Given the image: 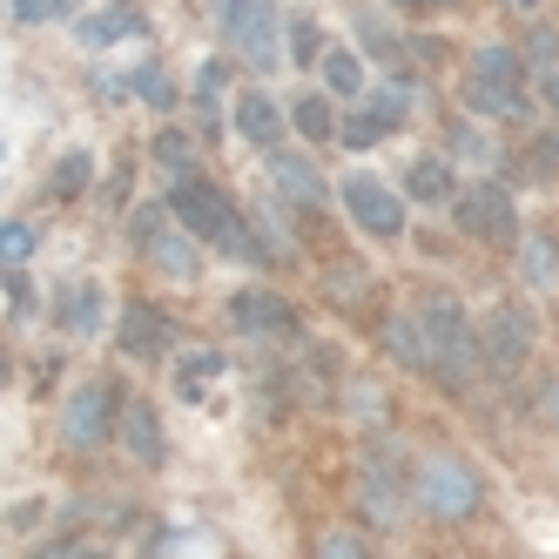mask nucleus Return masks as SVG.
Returning <instances> with one entry per match:
<instances>
[{
    "label": "nucleus",
    "instance_id": "dca6fc26",
    "mask_svg": "<svg viewBox=\"0 0 559 559\" xmlns=\"http://www.w3.org/2000/svg\"><path fill=\"white\" fill-rule=\"evenodd\" d=\"M357 512L371 526H397V512H405V492H397V478L378 459H365V472H357Z\"/></svg>",
    "mask_w": 559,
    "mask_h": 559
},
{
    "label": "nucleus",
    "instance_id": "f257e3e1",
    "mask_svg": "<svg viewBox=\"0 0 559 559\" xmlns=\"http://www.w3.org/2000/svg\"><path fill=\"white\" fill-rule=\"evenodd\" d=\"M169 216L195 236V243H216L223 257H243V263H263L270 257V243H257V236H250L243 210H236L216 182H203V176H176L169 182Z\"/></svg>",
    "mask_w": 559,
    "mask_h": 559
},
{
    "label": "nucleus",
    "instance_id": "c9c22d12",
    "mask_svg": "<svg viewBox=\"0 0 559 559\" xmlns=\"http://www.w3.org/2000/svg\"><path fill=\"white\" fill-rule=\"evenodd\" d=\"M546 102H552V108H559V68H552V74H546Z\"/></svg>",
    "mask_w": 559,
    "mask_h": 559
},
{
    "label": "nucleus",
    "instance_id": "f8f14e48",
    "mask_svg": "<svg viewBox=\"0 0 559 559\" xmlns=\"http://www.w3.org/2000/svg\"><path fill=\"white\" fill-rule=\"evenodd\" d=\"M270 182H276V195H284V203H297V210H324V203H331V189H324V176H317L310 155L270 148Z\"/></svg>",
    "mask_w": 559,
    "mask_h": 559
},
{
    "label": "nucleus",
    "instance_id": "6ab92c4d",
    "mask_svg": "<svg viewBox=\"0 0 559 559\" xmlns=\"http://www.w3.org/2000/svg\"><path fill=\"white\" fill-rule=\"evenodd\" d=\"M290 129H297L304 142H337V129H344V122H337L331 88H324V95H304V102L290 108Z\"/></svg>",
    "mask_w": 559,
    "mask_h": 559
},
{
    "label": "nucleus",
    "instance_id": "2eb2a0df",
    "mask_svg": "<svg viewBox=\"0 0 559 559\" xmlns=\"http://www.w3.org/2000/svg\"><path fill=\"white\" fill-rule=\"evenodd\" d=\"M284 122H290V115L276 108L263 88H243V95H236V135H243V142L276 148V142H284Z\"/></svg>",
    "mask_w": 559,
    "mask_h": 559
},
{
    "label": "nucleus",
    "instance_id": "f3484780",
    "mask_svg": "<svg viewBox=\"0 0 559 559\" xmlns=\"http://www.w3.org/2000/svg\"><path fill=\"white\" fill-rule=\"evenodd\" d=\"M384 350H391L405 371H431V344H425V324H418V317H384Z\"/></svg>",
    "mask_w": 559,
    "mask_h": 559
},
{
    "label": "nucleus",
    "instance_id": "ddd939ff",
    "mask_svg": "<svg viewBox=\"0 0 559 559\" xmlns=\"http://www.w3.org/2000/svg\"><path fill=\"white\" fill-rule=\"evenodd\" d=\"M122 445H129V459H135V465H163V459H169L163 418H155L148 397H129V405H122Z\"/></svg>",
    "mask_w": 559,
    "mask_h": 559
},
{
    "label": "nucleus",
    "instance_id": "9d476101",
    "mask_svg": "<svg viewBox=\"0 0 559 559\" xmlns=\"http://www.w3.org/2000/svg\"><path fill=\"white\" fill-rule=\"evenodd\" d=\"M478 350H486L492 371H519V365L533 357V317L519 310V304L486 310V324H478Z\"/></svg>",
    "mask_w": 559,
    "mask_h": 559
},
{
    "label": "nucleus",
    "instance_id": "c756f323",
    "mask_svg": "<svg viewBox=\"0 0 559 559\" xmlns=\"http://www.w3.org/2000/svg\"><path fill=\"white\" fill-rule=\"evenodd\" d=\"M155 163H169V176H189V135L163 129V135H155Z\"/></svg>",
    "mask_w": 559,
    "mask_h": 559
},
{
    "label": "nucleus",
    "instance_id": "20e7f679",
    "mask_svg": "<svg viewBox=\"0 0 559 559\" xmlns=\"http://www.w3.org/2000/svg\"><path fill=\"white\" fill-rule=\"evenodd\" d=\"M418 324H425V344H431V378H445L452 391H465L472 384V371H478V324L465 317V304L459 297H445V290H431L425 304H418Z\"/></svg>",
    "mask_w": 559,
    "mask_h": 559
},
{
    "label": "nucleus",
    "instance_id": "9b49d317",
    "mask_svg": "<svg viewBox=\"0 0 559 559\" xmlns=\"http://www.w3.org/2000/svg\"><path fill=\"white\" fill-rule=\"evenodd\" d=\"M229 324L243 331V337H290L297 331V310L276 290H236L229 297Z\"/></svg>",
    "mask_w": 559,
    "mask_h": 559
},
{
    "label": "nucleus",
    "instance_id": "423d86ee",
    "mask_svg": "<svg viewBox=\"0 0 559 559\" xmlns=\"http://www.w3.org/2000/svg\"><path fill=\"white\" fill-rule=\"evenodd\" d=\"M122 405L129 397L115 391L108 378H88V384H74L68 391V405H61V438H68V452H102L115 431H122Z\"/></svg>",
    "mask_w": 559,
    "mask_h": 559
},
{
    "label": "nucleus",
    "instance_id": "a211bd4d",
    "mask_svg": "<svg viewBox=\"0 0 559 559\" xmlns=\"http://www.w3.org/2000/svg\"><path fill=\"white\" fill-rule=\"evenodd\" d=\"M519 276H526V290H552L559 276V243L539 229V236H519Z\"/></svg>",
    "mask_w": 559,
    "mask_h": 559
},
{
    "label": "nucleus",
    "instance_id": "7c9ffc66",
    "mask_svg": "<svg viewBox=\"0 0 559 559\" xmlns=\"http://www.w3.org/2000/svg\"><path fill=\"white\" fill-rule=\"evenodd\" d=\"M61 14H68V0H14L21 27H41V21H61Z\"/></svg>",
    "mask_w": 559,
    "mask_h": 559
},
{
    "label": "nucleus",
    "instance_id": "2f4dec72",
    "mask_svg": "<svg viewBox=\"0 0 559 559\" xmlns=\"http://www.w3.org/2000/svg\"><path fill=\"white\" fill-rule=\"evenodd\" d=\"M317 552H331V559H357V552H365V533H324V539H317Z\"/></svg>",
    "mask_w": 559,
    "mask_h": 559
},
{
    "label": "nucleus",
    "instance_id": "393cba45",
    "mask_svg": "<svg viewBox=\"0 0 559 559\" xmlns=\"http://www.w3.org/2000/svg\"><path fill=\"white\" fill-rule=\"evenodd\" d=\"M129 88H135V95H142L148 108H169V102H176V82H169V74L155 68V61H142V68L129 74Z\"/></svg>",
    "mask_w": 559,
    "mask_h": 559
},
{
    "label": "nucleus",
    "instance_id": "aec40b11",
    "mask_svg": "<svg viewBox=\"0 0 559 559\" xmlns=\"http://www.w3.org/2000/svg\"><path fill=\"white\" fill-rule=\"evenodd\" d=\"M405 195L412 203H445L452 195V163L445 155H418V163L405 169Z\"/></svg>",
    "mask_w": 559,
    "mask_h": 559
},
{
    "label": "nucleus",
    "instance_id": "4be33fe9",
    "mask_svg": "<svg viewBox=\"0 0 559 559\" xmlns=\"http://www.w3.org/2000/svg\"><path fill=\"white\" fill-rule=\"evenodd\" d=\"M391 129H397L391 115L365 102V108H357V115H344V129H337V142H344V148H378V142H384Z\"/></svg>",
    "mask_w": 559,
    "mask_h": 559
},
{
    "label": "nucleus",
    "instance_id": "6e6552de",
    "mask_svg": "<svg viewBox=\"0 0 559 559\" xmlns=\"http://www.w3.org/2000/svg\"><path fill=\"white\" fill-rule=\"evenodd\" d=\"M163 216H169V203H148V210H135L129 236H135V243L148 250V263L163 270V276H176V284H195V276H203V250H195V236H189V229H169Z\"/></svg>",
    "mask_w": 559,
    "mask_h": 559
},
{
    "label": "nucleus",
    "instance_id": "bb28decb",
    "mask_svg": "<svg viewBox=\"0 0 559 559\" xmlns=\"http://www.w3.org/2000/svg\"><path fill=\"white\" fill-rule=\"evenodd\" d=\"M135 27H142L135 14H88V21H82V41L102 48V41H122V34H135Z\"/></svg>",
    "mask_w": 559,
    "mask_h": 559
},
{
    "label": "nucleus",
    "instance_id": "39448f33",
    "mask_svg": "<svg viewBox=\"0 0 559 559\" xmlns=\"http://www.w3.org/2000/svg\"><path fill=\"white\" fill-rule=\"evenodd\" d=\"M210 14L223 27V41L250 68L270 74L276 61H284V14H276V0H210Z\"/></svg>",
    "mask_w": 559,
    "mask_h": 559
},
{
    "label": "nucleus",
    "instance_id": "4468645a",
    "mask_svg": "<svg viewBox=\"0 0 559 559\" xmlns=\"http://www.w3.org/2000/svg\"><path fill=\"white\" fill-rule=\"evenodd\" d=\"M169 344H176V324L155 304H129L122 310V350L129 357H163Z\"/></svg>",
    "mask_w": 559,
    "mask_h": 559
},
{
    "label": "nucleus",
    "instance_id": "473e14b6",
    "mask_svg": "<svg viewBox=\"0 0 559 559\" xmlns=\"http://www.w3.org/2000/svg\"><path fill=\"white\" fill-rule=\"evenodd\" d=\"M526 55H533L539 68H552V61H559V27H533V41H526Z\"/></svg>",
    "mask_w": 559,
    "mask_h": 559
},
{
    "label": "nucleus",
    "instance_id": "cd10ccee",
    "mask_svg": "<svg viewBox=\"0 0 559 559\" xmlns=\"http://www.w3.org/2000/svg\"><path fill=\"white\" fill-rule=\"evenodd\" d=\"M290 61H297V68H317V61H324V34H317V21H290Z\"/></svg>",
    "mask_w": 559,
    "mask_h": 559
},
{
    "label": "nucleus",
    "instance_id": "a878e982",
    "mask_svg": "<svg viewBox=\"0 0 559 559\" xmlns=\"http://www.w3.org/2000/svg\"><path fill=\"white\" fill-rule=\"evenodd\" d=\"M357 34H365V48H371V55H384L391 68H397V61H405V41H397V34H391V27H384V21H378L371 8H365V14H357Z\"/></svg>",
    "mask_w": 559,
    "mask_h": 559
},
{
    "label": "nucleus",
    "instance_id": "72a5a7b5",
    "mask_svg": "<svg viewBox=\"0 0 559 559\" xmlns=\"http://www.w3.org/2000/svg\"><path fill=\"white\" fill-rule=\"evenodd\" d=\"M34 257V229L27 223H8V263H27Z\"/></svg>",
    "mask_w": 559,
    "mask_h": 559
},
{
    "label": "nucleus",
    "instance_id": "7ed1b4c3",
    "mask_svg": "<svg viewBox=\"0 0 559 559\" xmlns=\"http://www.w3.org/2000/svg\"><path fill=\"white\" fill-rule=\"evenodd\" d=\"M465 108L486 115V122H519V115H526V55L506 48V41L472 48V61H465Z\"/></svg>",
    "mask_w": 559,
    "mask_h": 559
},
{
    "label": "nucleus",
    "instance_id": "f704fd0d",
    "mask_svg": "<svg viewBox=\"0 0 559 559\" xmlns=\"http://www.w3.org/2000/svg\"><path fill=\"white\" fill-rule=\"evenodd\" d=\"M397 8H412V14H438V8H465V0H397Z\"/></svg>",
    "mask_w": 559,
    "mask_h": 559
},
{
    "label": "nucleus",
    "instance_id": "5701e85b",
    "mask_svg": "<svg viewBox=\"0 0 559 559\" xmlns=\"http://www.w3.org/2000/svg\"><path fill=\"white\" fill-rule=\"evenodd\" d=\"M61 324H68L74 337H88V331L102 324V290H95V284H82V290L61 304Z\"/></svg>",
    "mask_w": 559,
    "mask_h": 559
},
{
    "label": "nucleus",
    "instance_id": "b1692460",
    "mask_svg": "<svg viewBox=\"0 0 559 559\" xmlns=\"http://www.w3.org/2000/svg\"><path fill=\"white\" fill-rule=\"evenodd\" d=\"M88 176H95V163H88L82 148H68L61 163H55V182H48V189H55L61 203H68V195H82V189H88Z\"/></svg>",
    "mask_w": 559,
    "mask_h": 559
},
{
    "label": "nucleus",
    "instance_id": "412c9836",
    "mask_svg": "<svg viewBox=\"0 0 559 559\" xmlns=\"http://www.w3.org/2000/svg\"><path fill=\"white\" fill-rule=\"evenodd\" d=\"M317 68H324V88H331L337 102H357V95H365V61H357L350 48H324V61H317Z\"/></svg>",
    "mask_w": 559,
    "mask_h": 559
},
{
    "label": "nucleus",
    "instance_id": "c85d7f7f",
    "mask_svg": "<svg viewBox=\"0 0 559 559\" xmlns=\"http://www.w3.org/2000/svg\"><path fill=\"white\" fill-rule=\"evenodd\" d=\"M223 61H203V74H195V108H203V122H216V102H223Z\"/></svg>",
    "mask_w": 559,
    "mask_h": 559
},
{
    "label": "nucleus",
    "instance_id": "f03ea898",
    "mask_svg": "<svg viewBox=\"0 0 559 559\" xmlns=\"http://www.w3.org/2000/svg\"><path fill=\"white\" fill-rule=\"evenodd\" d=\"M412 506L425 519H438V526H465V519H478V506H486V478H478V465L465 452L431 445L412 465Z\"/></svg>",
    "mask_w": 559,
    "mask_h": 559
},
{
    "label": "nucleus",
    "instance_id": "1a4fd4ad",
    "mask_svg": "<svg viewBox=\"0 0 559 559\" xmlns=\"http://www.w3.org/2000/svg\"><path fill=\"white\" fill-rule=\"evenodd\" d=\"M452 216L459 229L472 236V243H519V210H512V189L506 182H472L452 195Z\"/></svg>",
    "mask_w": 559,
    "mask_h": 559
},
{
    "label": "nucleus",
    "instance_id": "0eeeda50",
    "mask_svg": "<svg viewBox=\"0 0 559 559\" xmlns=\"http://www.w3.org/2000/svg\"><path fill=\"white\" fill-rule=\"evenodd\" d=\"M337 195H344L350 223L365 229V236H378V243H397V236H405V195H397L384 176H371V169H350V176L337 182Z\"/></svg>",
    "mask_w": 559,
    "mask_h": 559
}]
</instances>
